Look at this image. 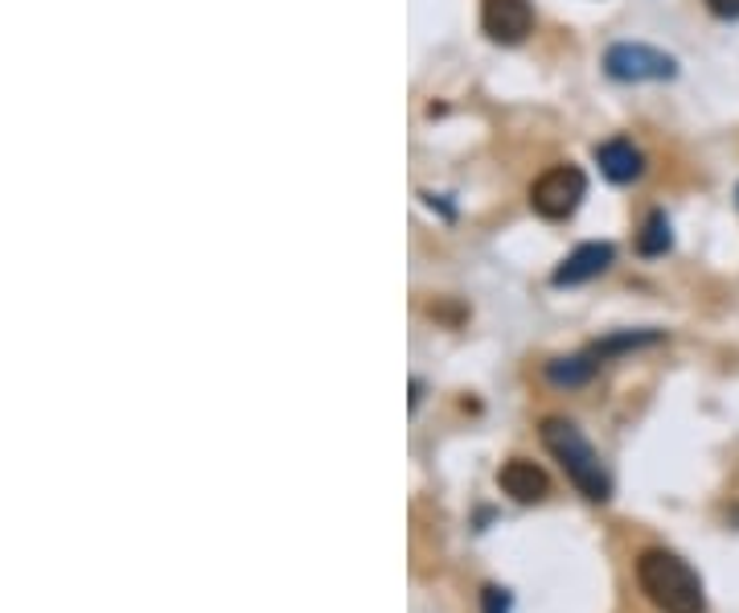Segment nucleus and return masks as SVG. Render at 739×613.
<instances>
[{"mask_svg":"<svg viewBox=\"0 0 739 613\" xmlns=\"http://www.w3.org/2000/svg\"><path fill=\"white\" fill-rule=\"evenodd\" d=\"M637 585L661 613H707L699 573L666 547H646L637 556Z\"/></svg>","mask_w":739,"mask_h":613,"instance_id":"f257e3e1","label":"nucleus"},{"mask_svg":"<svg viewBox=\"0 0 739 613\" xmlns=\"http://www.w3.org/2000/svg\"><path fill=\"white\" fill-rule=\"evenodd\" d=\"M538 436H542L547 453L563 465V474L571 477V486H576L583 498H591V503H608V498H612V477H608L600 453L591 449V441L579 433L576 424L563 421V416H547L542 428H538Z\"/></svg>","mask_w":739,"mask_h":613,"instance_id":"f03ea898","label":"nucleus"},{"mask_svg":"<svg viewBox=\"0 0 739 613\" xmlns=\"http://www.w3.org/2000/svg\"><path fill=\"white\" fill-rule=\"evenodd\" d=\"M583 194H588V178H583L579 165H551V169L530 186V206H535V215L551 218V223H563V218H571L579 210Z\"/></svg>","mask_w":739,"mask_h":613,"instance_id":"7ed1b4c3","label":"nucleus"},{"mask_svg":"<svg viewBox=\"0 0 739 613\" xmlns=\"http://www.w3.org/2000/svg\"><path fill=\"white\" fill-rule=\"evenodd\" d=\"M605 70L617 82H666L678 75V62L646 41H617V46H608Z\"/></svg>","mask_w":739,"mask_h":613,"instance_id":"20e7f679","label":"nucleus"},{"mask_svg":"<svg viewBox=\"0 0 739 613\" xmlns=\"http://www.w3.org/2000/svg\"><path fill=\"white\" fill-rule=\"evenodd\" d=\"M481 29L498 46H522L535 33L530 0H481Z\"/></svg>","mask_w":739,"mask_h":613,"instance_id":"39448f33","label":"nucleus"},{"mask_svg":"<svg viewBox=\"0 0 739 613\" xmlns=\"http://www.w3.org/2000/svg\"><path fill=\"white\" fill-rule=\"evenodd\" d=\"M612 259H617V247L612 244H579L571 256L555 268L551 285L555 288H576V285H588V280H596L600 273H608L612 268Z\"/></svg>","mask_w":739,"mask_h":613,"instance_id":"423d86ee","label":"nucleus"},{"mask_svg":"<svg viewBox=\"0 0 739 613\" xmlns=\"http://www.w3.org/2000/svg\"><path fill=\"white\" fill-rule=\"evenodd\" d=\"M498 486L510 494L513 503H522V506L542 503V498H547V491H551V482H547V474H542V465L526 462V457H513V462L501 465Z\"/></svg>","mask_w":739,"mask_h":613,"instance_id":"0eeeda50","label":"nucleus"},{"mask_svg":"<svg viewBox=\"0 0 739 613\" xmlns=\"http://www.w3.org/2000/svg\"><path fill=\"white\" fill-rule=\"evenodd\" d=\"M596 165H600V174H605L608 181H617V186L637 181L641 174H646V157H641V149L625 137H612V140H605V145H596Z\"/></svg>","mask_w":739,"mask_h":613,"instance_id":"6e6552de","label":"nucleus"},{"mask_svg":"<svg viewBox=\"0 0 739 613\" xmlns=\"http://www.w3.org/2000/svg\"><path fill=\"white\" fill-rule=\"evenodd\" d=\"M600 367H605V358L596 355V346H591V350H579V355L551 358V363H547V379H551L555 387H583Z\"/></svg>","mask_w":739,"mask_h":613,"instance_id":"1a4fd4ad","label":"nucleus"},{"mask_svg":"<svg viewBox=\"0 0 739 613\" xmlns=\"http://www.w3.org/2000/svg\"><path fill=\"white\" fill-rule=\"evenodd\" d=\"M670 244H673V235H670L666 210H649L646 223H641V231H637V251H641V256H666Z\"/></svg>","mask_w":739,"mask_h":613,"instance_id":"9d476101","label":"nucleus"},{"mask_svg":"<svg viewBox=\"0 0 739 613\" xmlns=\"http://www.w3.org/2000/svg\"><path fill=\"white\" fill-rule=\"evenodd\" d=\"M653 342H661V329H629V334H612V338L596 342V355L612 358V355H625V350H641V346H653Z\"/></svg>","mask_w":739,"mask_h":613,"instance_id":"9b49d317","label":"nucleus"},{"mask_svg":"<svg viewBox=\"0 0 739 613\" xmlns=\"http://www.w3.org/2000/svg\"><path fill=\"white\" fill-rule=\"evenodd\" d=\"M481 613H513V593L501 585L481 589Z\"/></svg>","mask_w":739,"mask_h":613,"instance_id":"f8f14e48","label":"nucleus"},{"mask_svg":"<svg viewBox=\"0 0 739 613\" xmlns=\"http://www.w3.org/2000/svg\"><path fill=\"white\" fill-rule=\"evenodd\" d=\"M707 9H711L719 21H739V0H707Z\"/></svg>","mask_w":739,"mask_h":613,"instance_id":"ddd939ff","label":"nucleus"},{"mask_svg":"<svg viewBox=\"0 0 739 613\" xmlns=\"http://www.w3.org/2000/svg\"><path fill=\"white\" fill-rule=\"evenodd\" d=\"M419 399H423V383H411V408H419Z\"/></svg>","mask_w":739,"mask_h":613,"instance_id":"4468645a","label":"nucleus"}]
</instances>
